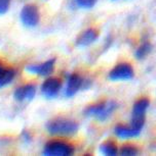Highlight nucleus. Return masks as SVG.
I'll return each instance as SVG.
<instances>
[{
  "label": "nucleus",
  "mask_w": 156,
  "mask_h": 156,
  "mask_svg": "<svg viewBox=\"0 0 156 156\" xmlns=\"http://www.w3.org/2000/svg\"><path fill=\"white\" fill-rule=\"evenodd\" d=\"M46 131L54 136H72L79 129V125L75 120L66 117H55L48 122Z\"/></svg>",
  "instance_id": "f257e3e1"
},
{
  "label": "nucleus",
  "mask_w": 156,
  "mask_h": 156,
  "mask_svg": "<svg viewBox=\"0 0 156 156\" xmlns=\"http://www.w3.org/2000/svg\"><path fill=\"white\" fill-rule=\"evenodd\" d=\"M117 108V103L113 100H108V101L100 102L98 104L89 105L84 109L85 116L93 117V119L104 122L111 116L113 111Z\"/></svg>",
  "instance_id": "f03ea898"
},
{
  "label": "nucleus",
  "mask_w": 156,
  "mask_h": 156,
  "mask_svg": "<svg viewBox=\"0 0 156 156\" xmlns=\"http://www.w3.org/2000/svg\"><path fill=\"white\" fill-rule=\"evenodd\" d=\"M150 105V101L147 98L139 99L132 106L131 126L134 129L142 132L146 120V112Z\"/></svg>",
  "instance_id": "7ed1b4c3"
},
{
  "label": "nucleus",
  "mask_w": 156,
  "mask_h": 156,
  "mask_svg": "<svg viewBox=\"0 0 156 156\" xmlns=\"http://www.w3.org/2000/svg\"><path fill=\"white\" fill-rule=\"evenodd\" d=\"M74 152V147L66 142L51 141L44 146L43 155L45 156H70Z\"/></svg>",
  "instance_id": "20e7f679"
},
{
  "label": "nucleus",
  "mask_w": 156,
  "mask_h": 156,
  "mask_svg": "<svg viewBox=\"0 0 156 156\" xmlns=\"http://www.w3.org/2000/svg\"><path fill=\"white\" fill-rule=\"evenodd\" d=\"M20 19L23 25L27 28L36 27L40 20V13L38 7L34 4H27L22 8Z\"/></svg>",
  "instance_id": "39448f33"
},
{
  "label": "nucleus",
  "mask_w": 156,
  "mask_h": 156,
  "mask_svg": "<svg viewBox=\"0 0 156 156\" xmlns=\"http://www.w3.org/2000/svg\"><path fill=\"white\" fill-rule=\"evenodd\" d=\"M135 76V70L131 64L127 62H121L115 66L109 73V79L113 82L117 81H128Z\"/></svg>",
  "instance_id": "423d86ee"
},
{
  "label": "nucleus",
  "mask_w": 156,
  "mask_h": 156,
  "mask_svg": "<svg viewBox=\"0 0 156 156\" xmlns=\"http://www.w3.org/2000/svg\"><path fill=\"white\" fill-rule=\"evenodd\" d=\"M62 88V81L58 78H48L41 86V93L44 98L54 99L58 96Z\"/></svg>",
  "instance_id": "0eeeda50"
},
{
  "label": "nucleus",
  "mask_w": 156,
  "mask_h": 156,
  "mask_svg": "<svg viewBox=\"0 0 156 156\" xmlns=\"http://www.w3.org/2000/svg\"><path fill=\"white\" fill-rule=\"evenodd\" d=\"M55 58L44 61L40 64H29L26 66V70L32 75H37L40 76H48L51 75L55 69Z\"/></svg>",
  "instance_id": "6e6552de"
},
{
  "label": "nucleus",
  "mask_w": 156,
  "mask_h": 156,
  "mask_svg": "<svg viewBox=\"0 0 156 156\" xmlns=\"http://www.w3.org/2000/svg\"><path fill=\"white\" fill-rule=\"evenodd\" d=\"M83 82L84 80L78 73H71V75H69L68 79H67V85L64 91V95L67 98H71V97L76 95L78 91L81 88H83Z\"/></svg>",
  "instance_id": "1a4fd4ad"
},
{
  "label": "nucleus",
  "mask_w": 156,
  "mask_h": 156,
  "mask_svg": "<svg viewBox=\"0 0 156 156\" xmlns=\"http://www.w3.org/2000/svg\"><path fill=\"white\" fill-rule=\"evenodd\" d=\"M36 95V87L32 84L23 85L17 88L13 92V98L19 102L31 101Z\"/></svg>",
  "instance_id": "9d476101"
},
{
  "label": "nucleus",
  "mask_w": 156,
  "mask_h": 156,
  "mask_svg": "<svg viewBox=\"0 0 156 156\" xmlns=\"http://www.w3.org/2000/svg\"><path fill=\"white\" fill-rule=\"evenodd\" d=\"M99 37V32L93 28H89L83 31L76 38V45L78 47H87L95 43Z\"/></svg>",
  "instance_id": "9b49d317"
},
{
  "label": "nucleus",
  "mask_w": 156,
  "mask_h": 156,
  "mask_svg": "<svg viewBox=\"0 0 156 156\" xmlns=\"http://www.w3.org/2000/svg\"><path fill=\"white\" fill-rule=\"evenodd\" d=\"M114 134L116 135L119 139H129V138L138 137L141 134L140 131L134 129L131 126H123L117 125L114 128Z\"/></svg>",
  "instance_id": "f8f14e48"
},
{
  "label": "nucleus",
  "mask_w": 156,
  "mask_h": 156,
  "mask_svg": "<svg viewBox=\"0 0 156 156\" xmlns=\"http://www.w3.org/2000/svg\"><path fill=\"white\" fill-rule=\"evenodd\" d=\"M16 70L11 69H0V89L10 85L13 79L16 78Z\"/></svg>",
  "instance_id": "ddd939ff"
},
{
  "label": "nucleus",
  "mask_w": 156,
  "mask_h": 156,
  "mask_svg": "<svg viewBox=\"0 0 156 156\" xmlns=\"http://www.w3.org/2000/svg\"><path fill=\"white\" fill-rule=\"evenodd\" d=\"M100 151L103 155L108 156H115L119 152L117 145L112 141H106V142L102 143L101 146H100Z\"/></svg>",
  "instance_id": "4468645a"
},
{
  "label": "nucleus",
  "mask_w": 156,
  "mask_h": 156,
  "mask_svg": "<svg viewBox=\"0 0 156 156\" xmlns=\"http://www.w3.org/2000/svg\"><path fill=\"white\" fill-rule=\"evenodd\" d=\"M151 51H152V44L147 41V42H144L143 44H141V45L138 47L136 52H135V56H136L138 60H142Z\"/></svg>",
  "instance_id": "2eb2a0df"
},
{
  "label": "nucleus",
  "mask_w": 156,
  "mask_h": 156,
  "mask_svg": "<svg viewBox=\"0 0 156 156\" xmlns=\"http://www.w3.org/2000/svg\"><path fill=\"white\" fill-rule=\"evenodd\" d=\"M138 153H139V150H138L137 147L134 145H129V144L123 145L121 149L119 150V154L124 156H135Z\"/></svg>",
  "instance_id": "dca6fc26"
},
{
  "label": "nucleus",
  "mask_w": 156,
  "mask_h": 156,
  "mask_svg": "<svg viewBox=\"0 0 156 156\" xmlns=\"http://www.w3.org/2000/svg\"><path fill=\"white\" fill-rule=\"evenodd\" d=\"M98 0H75V3L79 8L90 9L97 4Z\"/></svg>",
  "instance_id": "f3484780"
},
{
  "label": "nucleus",
  "mask_w": 156,
  "mask_h": 156,
  "mask_svg": "<svg viewBox=\"0 0 156 156\" xmlns=\"http://www.w3.org/2000/svg\"><path fill=\"white\" fill-rule=\"evenodd\" d=\"M10 0H0V14H5L10 9Z\"/></svg>",
  "instance_id": "a211bd4d"
},
{
  "label": "nucleus",
  "mask_w": 156,
  "mask_h": 156,
  "mask_svg": "<svg viewBox=\"0 0 156 156\" xmlns=\"http://www.w3.org/2000/svg\"><path fill=\"white\" fill-rule=\"evenodd\" d=\"M22 139H23V141H24L25 143H30L31 141H32L31 134L29 133L28 131H26V129H24V131L22 132Z\"/></svg>",
  "instance_id": "6ab92c4d"
},
{
  "label": "nucleus",
  "mask_w": 156,
  "mask_h": 156,
  "mask_svg": "<svg viewBox=\"0 0 156 156\" xmlns=\"http://www.w3.org/2000/svg\"><path fill=\"white\" fill-rule=\"evenodd\" d=\"M0 69H1V66H0Z\"/></svg>",
  "instance_id": "aec40b11"
},
{
  "label": "nucleus",
  "mask_w": 156,
  "mask_h": 156,
  "mask_svg": "<svg viewBox=\"0 0 156 156\" xmlns=\"http://www.w3.org/2000/svg\"><path fill=\"white\" fill-rule=\"evenodd\" d=\"M113 1H114V0H113Z\"/></svg>",
  "instance_id": "412c9836"
}]
</instances>
